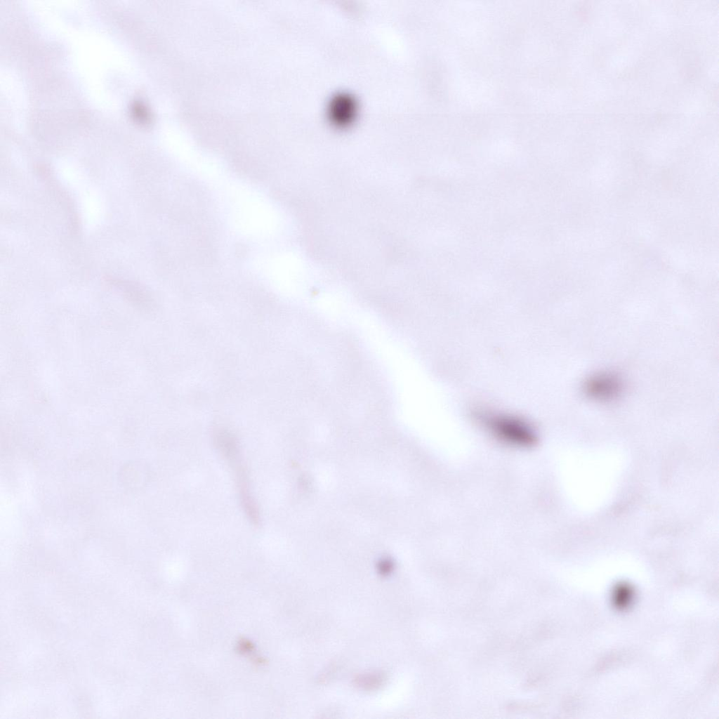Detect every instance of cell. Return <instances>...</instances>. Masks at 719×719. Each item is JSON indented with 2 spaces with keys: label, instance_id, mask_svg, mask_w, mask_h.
<instances>
[{
  "label": "cell",
  "instance_id": "1",
  "mask_svg": "<svg viewBox=\"0 0 719 719\" xmlns=\"http://www.w3.org/2000/svg\"><path fill=\"white\" fill-rule=\"evenodd\" d=\"M472 416L489 435L503 445L514 448H529L538 441L534 426L527 419L514 414L477 407Z\"/></svg>",
  "mask_w": 719,
  "mask_h": 719
},
{
  "label": "cell",
  "instance_id": "2",
  "mask_svg": "<svg viewBox=\"0 0 719 719\" xmlns=\"http://www.w3.org/2000/svg\"><path fill=\"white\" fill-rule=\"evenodd\" d=\"M621 383L619 379L610 374H598L589 378L585 384V392L590 397L608 400L615 397L619 393Z\"/></svg>",
  "mask_w": 719,
  "mask_h": 719
}]
</instances>
